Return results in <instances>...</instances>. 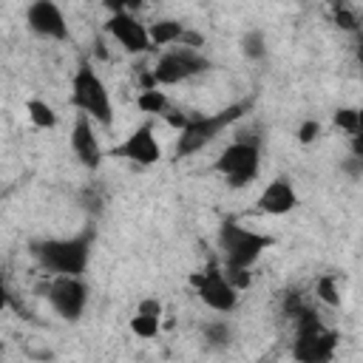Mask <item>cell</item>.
<instances>
[{
	"label": "cell",
	"instance_id": "16",
	"mask_svg": "<svg viewBox=\"0 0 363 363\" xmlns=\"http://www.w3.org/2000/svg\"><path fill=\"white\" fill-rule=\"evenodd\" d=\"M184 37V26L179 20H159L147 28V40L150 45H170V43H182Z\"/></svg>",
	"mask_w": 363,
	"mask_h": 363
},
{
	"label": "cell",
	"instance_id": "9",
	"mask_svg": "<svg viewBox=\"0 0 363 363\" xmlns=\"http://www.w3.org/2000/svg\"><path fill=\"white\" fill-rule=\"evenodd\" d=\"M48 303L54 306V312L65 320H77L88 303V289L79 278L74 275H57L48 284Z\"/></svg>",
	"mask_w": 363,
	"mask_h": 363
},
{
	"label": "cell",
	"instance_id": "17",
	"mask_svg": "<svg viewBox=\"0 0 363 363\" xmlns=\"http://www.w3.org/2000/svg\"><path fill=\"white\" fill-rule=\"evenodd\" d=\"M28 116H31V122H34L37 128H54V125H57L54 108L45 105L43 99H31V102H28Z\"/></svg>",
	"mask_w": 363,
	"mask_h": 363
},
{
	"label": "cell",
	"instance_id": "14",
	"mask_svg": "<svg viewBox=\"0 0 363 363\" xmlns=\"http://www.w3.org/2000/svg\"><path fill=\"white\" fill-rule=\"evenodd\" d=\"M71 147H74L77 159H79L85 167H91V170L99 167V162H102V147H99L96 133L91 130V119L82 116V113H79L77 122H74V130H71Z\"/></svg>",
	"mask_w": 363,
	"mask_h": 363
},
{
	"label": "cell",
	"instance_id": "13",
	"mask_svg": "<svg viewBox=\"0 0 363 363\" xmlns=\"http://www.w3.org/2000/svg\"><path fill=\"white\" fill-rule=\"evenodd\" d=\"M255 207L258 213H267V216H286L289 210L298 207V193L286 179H275L261 190Z\"/></svg>",
	"mask_w": 363,
	"mask_h": 363
},
{
	"label": "cell",
	"instance_id": "22",
	"mask_svg": "<svg viewBox=\"0 0 363 363\" xmlns=\"http://www.w3.org/2000/svg\"><path fill=\"white\" fill-rule=\"evenodd\" d=\"M318 295L326 301V303H340V295H337V289H335V278H320L318 281Z\"/></svg>",
	"mask_w": 363,
	"mask_h": 363
},
{
	"label": "cell",
	"instance_id": "6",
	"mask_svg": "<svg viewBox=\"0 0 363 363\" xmlns=\"http://www.w3.org/2000/svg\"><path fill=\"white\" fill-rule=\"evenodd\" d=\"M213 167L227 179L230 187H244V184H250V182L258 176V167H261L258 142H255V139H247V136L241 133L233 145H227V147L221 150V156L216 159Z\"/></svg>",
	"mask_w": 363,
	"mask_h": 363
},
{
	"label": "cell",
	"instance_id": "24",
	"mask_svg": "<svg viewBox=\"0 0 363 363\" xmlns=\"http://www.w3.org/2000/svg\"><path fill=\"white\" fill-rule=\"evenodd\" d=\"M318 133H320V122L309 119V122H303V125H301V130H298V139H301L303 145H309L312 139H318Z\"/></svg>",
	"mask_w": 363,
	"mask_h": 363
},
{
	"label": "cell",
	"instance_id": "3",
	"mask_svg": "<svg viewBox=\"0 0 363 363\" xmlns=\"http://www.w3.org/2000/svg\"><path fill=\"white\" fill-rule=\"evenodd\" d=\"M71 102L74 108L82 111V116H88L91 122H99L102 128H111L113 122V105H111V96H108V88L105 82L99 79V74L82 62L74 74V82H71Z\"/></svg>",
	"mask_w": 363,
	"mask_h": 363
},
{
	"label": "cell",
	"instance_id": "23",
	"mask_svg": "<svg viewBox=\"0 0 363 363\" xmlns=\"http://www.w3.org/2000/svg\"><path fill=\"white\" fill-rule=\"evenodd\" d=\"M335 23L340 26V28H346V31H357V17L349 11V9H335Z\"/></svg>",
	"mask_w": 363,
	"mask_h": 363
},
{
	"label": "cell",
	"instance_id": "5",
	"mask_svg": "<svg viewBox=\"0 0 363 363\" xmlns=\"http://www.w3.org/2000/svg\"><path fill=\"white\" fill-rule=\"evenodd\" d=\"M218 247H221V255H224L227 267L250 269L258 261V255L267 247H272V235H261V233L247 230L235 221H224L221 230H218Z\"/></svg>",
	"mask_w": 363,
	"mask_h": 363
},
{
	"label": "cell",
	"instance_id": "12",
	"mask_svg": "<svg viewBox=\"0 0 363 363\" xmlns=\"http://www.w3.org/2000/svg\"><path fill=\"white\" fill-rule=\"evenodd\" d=\"M105 31H108L125 51H130V54H142V51L150 48L147 28H145L136 17H130L128 11H113V14L108 17V23H105Z\"/></svg>",
	"mask_w": 363,
	"mask_h": 363
},
{
	"label": "cell",
	"instance_id": "11",
	"mask_svg": "<svg viewBox=\"0 0 363 363\" xmlns=\"http://www.w3.org/2000/svg\"><path fill=\"white\" fill-rule=\"evenodd\" d=\"M26 20H28V28L45 40H68V23H65L60 6L51 0L31 3L26 11Z\"/></svg>",
	"mask_w": 363,
	"mask_h": 363
},
{
	"label": "cell",
	"instance_id": "4",
	"mask_svg": "<svg viewBox=\"0 0 363 363\" xmlns=\"http://www.w3.org/2000/svg\"><path fill=\"white\" fill-rule=\"evenodd\" d=\"M250 111V102H238V105H230L213 116H190L187 125L179 130V139H176V156H190L196 150H201L204 145H210L227 125H233L235 119H241L244 113Z\"/></svg>",
	"mask_w": 363,
	"mask_h": 363
},
{
	"label": "cell",
	"instance_id": "8",
	"mask_svg": "<svg viewBox=\"0 0 363 363\" xmlns=\"http://www.w3.org/2000/svg\"><path fill=\"white\" fill-rule=\"evenodd\" d=\"M190 284L196 286V295L201 298V303L210 306L213 312H233L235 303H238V292L224 278V272L216 269V267H207L204 272H196L190 278Z\"/></svg>",
	"mask_w": 363,
	"mask_h": 363
},
{
	"label": "cell",
	"instance_id": "1",
	"mask_svg": "<svg viewBox=\"0 0 363 363\" xmlns=\"http://www.w3.org/2000/svg\"><path fill=\"white\" fill-rule=\"evenodd\" d=\"M91 241H94V227L82 230L79 235L71 238H48V241H34L31 255L37 264L54 275H74L79 278L88 267L91 255Z\"/></svg>",
	"mask_w": 363,
	"mask_h": 363
},
{
	"label": "cell",
	"instance_id": "15",
	"mask_svg": "<svg viewBox=\"0 0 363 363\" xmlns=\"http://www.w3.org/2000/svg\"><path fill=\"white\" fill-rule=\"evenodd\" d=\"M159 315H162V303L156 298H145L130 320V329L142 337H153L159 332Z\"/></svg>",
	"mask_w": 363,
	"mask_h": 363
},
{
	"label": "cell",
	"instance_id": "7",
	"mask_svg": "<svg viewBox=\"0 0 363 363\" xmlns=\"http://www.w3.org/2000/svg\"><path fill=\"white\" fill-rule=\"evenodd\" d=\"M210 68V60L204 54H199L196 48H176L159 57L156 68H153V85H176L182 79H190L201 71Z\"/></svg>",
	"mask_w": 363,
	"mask_h": 363
},
{
	"label": "cell",
	"instance_id": "19",
	"mask_svg": "<svg viewBox=\"0 0 363 363\" xmlns=\"http://www.w3.org/2000/svg\"><path fill=\"white\" fill-rule=\"evenodd\" d=\"M204 340H207L213 349H224V346H230V340H233V329H230L227 323H207V326H204Z\"/></svg>",
	"mask_w": 363,
	"mask_h": 363
},
{
	"label": "cell",
	"instance_id": "18",
	"mask_svg": "<svg viewBox=\"0 0 363 363\" xmlns=\"http://www.w3.org/2000/svg\"><path fill=\"white\" fill-rule=\"evenodd\" d=\"M136 105H139L145 113H164V108H167V96H164L162 91H156V88H147V91L139 94Z\"/></svg>",
	"mask_w": 363,
	"mask_h": 363
},
{
	"label": "cell",
	"instance_id": "25",
	"mask_svg": "<svg viewBox=\"0 0 363 363\" xmlns=\"http://www.w3.org/2000/svg\"><path fill=\"white\" fill-rule=\"evenodd\" d=\"M9 303V292H6V284H3V269H0V309H6Z\"/></svg>",
	"mask_w": 363,
	"mask_h": 363
},
{
	"label": "cell",
	"instance_id": "21",
	"mask_svg": "<svg viewBox=\"0 0 363 363\" xmlns=\"http://www.w3.org/2000/svg\"><path fill=\"white\" fill-rule=\"evenodd\" d=\"M335 125L357 136L360 133V111L357 108H337L335 111Z\"/></svg>",
	"mask_w": 363,
	"mask_h": 363
},
{
	"label": "cell",
	"instance_id": "10",
	"mask_svg": "<svg viewBox=\"0 0 363 363\" xmlns=\"http://www.w3.org/2000/svg\"><path fill=\"white\" fill-rule=\"evenodd\" d=\"M111 156L113 159H128L133 164H145L147 167V164H156L162 159V147H159V142L153 136V128L150 125H142L122 145L111 147Z\"/></svg>",
	"mask_w": 363,
	"mask_h": 363
},
{
	"label": "cell",
	"instance_id": "2",
	"mask_svg": "<svg viewBox=\"0 0 363 363\" xmlns=\"http://www.w3.org/2000/svg\"><path fill=\"white\" fill-rule=\"evenodd\" d=\"M335 349H337V335L326 329L315 312L301 309L295 315V343H292L295 363H332Z\"/></svg>",
	"mask_w": 363,
	"mask_h": 363
},
{
	"label": "cell",
	"instance_id": "20",
	"mask_svg": "<svg viewBox=\"0 0 363 363\" xmlns=\"http://www.w3.org/2000/svg\"><path fill=\"white\" fill-rule=\"evenodd\" d=\"M241 51L247 60H261L267 54V45H264V34L261 31H247L241 37Z\"/></svg>",
	"mask_w": 363,
	"mask_h": 363
}]
</instances>
